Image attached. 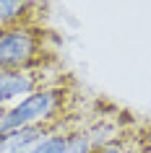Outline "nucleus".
I'll use <instances>...</instances> for the list:
<instances>
[{"label":"nucleus","instance_id":"9d476101","mask_svg":"<svg viewBox=\"0 0 151 153\" xmlns=\"http://www.w3.org/2000/svg\"><path fill=\"white\" fill-rule=\"evenodd\" d=\"M149 153H151V148H149Z\"/></svg>","mask_w":151,"mask_h":153},{"label":"nucleus","instance_id":"0eeeda50","mask_svg":"<svg viewBox=\"0 0 151 153\" xmlns=\"http://www.w3.org/2000/svg\"><path fill=\"white\" fill-rule=\"evenodd\" d=\"M63 153H94V145L89 140L86 130H68V140H65Z\"/></svg>","mask_w":151,"mask_h":153},{"label":"nucleus","instance_id":"f257e3e1","mask_svg":"<svg viewBox=\"0 0 151 153\" xmlns=\"http://www.w3.org/2000/svg\"><path fill=\"white\" fill-rule=\"evenodd\" d=\"M71 101V91L63 83L55 86H42L34 94L24 96L13 106L5 109V114L0 117V132L18 127H52L60 125V114L65 112V106Z\"/></svg>","mask_w":151,"mask_h":153},{"label":"nucleus","instance_id":"39448f33","mask_svg":"<svg viewBox=\"0 0 151 153\" xmlns=\"http://www.w3.org/2000/svg\"><path fill=\"white\" fill-rule=\"evenodd\" d=\"M34 0H0V29L32 24L29 18L34 13Z\"/></svg>","mask_w":151,"mask_h":153},{"label":"nucleus","instance_id":"6e6552de","mask_svg":"<svg viewBox=\"0 0 151 153\" xmlns=\"http://www.w3.org/2000/svg\"><path fill=\"white\" fill-rule=\"evenodd\" d=\"M94 153H130V151H128V143L122 140V137H115V140H110V143L94 148Z\"/></svg>","mask_w":151,"mask_h":153},{"label":"nucleus","instance_id":"423d86ee","mask_svg":"<svg viewBox=\"0 0 151 153\" xmlns=\"http://www.w3.org/2000/svg\"><path fill=\"white\" fill-rule=\"evenodd\" d=\"M68 130H71V127H65V125H57V127H52V130H50V132L42 137V140L34 145L29 153H63L65 140H68Z\"/></svg>","mask_w":151,"mask_h":153},{"label":"nucleus","instance_id":"20e7f679","mask_svg":"<svg viewBox=\"0 0 151 153\" xmlns=\"http://www.w3.org/2000/svg\"><path fill=\"white\" fill-rule=\"evenodd\" d=\"M52 127H57V125H52ZM52 127H18L0 132V153H29Z\"/></svg>","mask_w":151,"mask_h":153},{"label":"nucleus","instance_id":"7ed1b4c3","mask_svg":"<svg viewBox=\"0 0 151 153\" xmlns=\"http://www.w3.org/2000/svg\"><path fill=\"white\" fill-rule=\"evenodd\" d=\"M42 88V68H24V70H5L0 68V104L21 101L24 96Z\"/></svg>","mask_w":151,"mask_h":153},{"label":"nucleus","instance_id":"1a4fd4ad","mask_svg":"<svg viewBox=\"0 0 151 153\" xmlns=\"http://www.w3.org/2000/svg\"><path fill=\"white\" fill-rule=\"evenodd\" d=\"M3 114H5V106H3V104H0V117H3Z\"/></svg>","mask_w":151,"mask_h":153},{"label":"nucleus","instance_id":"f03ea898","mask_svg":"<svg viewBox=\"0 0 151 153\" xmlns=\"http://www.w3.org/2000/svg\"><path fill=\"white\" fill-rule=\"evenodd\" d=\"M44 60V31L34 24L0 29V68L24 70L42 68Z\"/></svg>","mask_w":151,"mask_h":153}]
</instances>
